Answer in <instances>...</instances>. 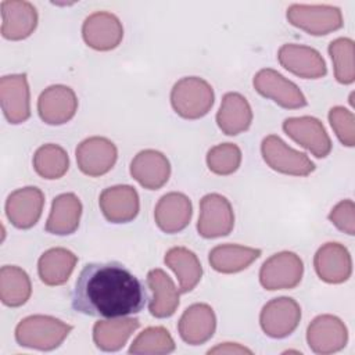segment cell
Listing matches in <instances>:
<instances>
[{"mask_svg": "<svg viewBox=\"0 0 355 355\" xmlns=\"http://www.w3.org/2000/svg\"><path fill=\"white\" fill-rule=\"evenodd\" d=\"M241 164V150L234 143H220L207 153L208 169L219 176L234 173Z\"/></svg>", "mask_w": 355, "mask_h": 355, "instance_id": "35", "label": "cell"}, {"mask_svg": "<svg viewBox=\"0 0 355 355\" xmlns=\"http://www.w3.org/2000/svg\"><path fill=\"white\" fill-rule=\"evenodd\" d=\"M234 226V212L229 200L218 193H209L200 200L197 232L204 239L227 236Z\"/></svg>", "mask_w": 355, "mask_h": 355, "instance_id": "7", "label": "cell"}, {"mask_svg": "<svg viewBox=\"0 0 355 355\" xmlns=\"http://www.w3.org/2000/svg\"><path fill=\"white\" fill-rule=\"evenodd\" d=\"M147 286L153 293L148 302V311L158 319L172 316L179 306V294L173 280L162 269H151L147 273Z\"/></svg>", "mask_w": 355, "mask_h": 355, "instance_id": "24", "label": "cell"}, {"mask_svg": "<svg viewBox=\"0 0 355 355\" xmlns=\"http://www.w3.org/2000/svg\"><path fill=\"white\" fill-rule=\"evenodd\" d=\"M98 205L104 218L111 223H128L137 216L140 209L139 194L129 184L104 189L100 194Z\"/></svg>", "mask_w": 355, "mask_h": 355, "instance_id": "18", "label": "cell"}, {"mask_svg": "<svg viewBox=\"0 0 355 355\" xmlns=\"http://www.w3.org/2000/svg\"><path fill=\"white\" fill-rule=\"evenodd\" d=\"M150 300L144 283L119 262L83 266L72 290V308L87 316L122 318L139 313Z\"/></svg>", "mask_w": 355, "mask_h": 355, "instance_id": "1", "label": "cell"}, {"mask_svg": "<svg viewBox=\"0 0 355 355\" xmlns=\"http://www.w3.org/2000/svg\"><path fill=\"white\" fill-rule=\"evenodd\" d=\"M283 130L290 139L318 158H324L331 151V140L323 123L315 116L304 115L287 118L283 122Z\"/></svg>", "mask_w": 355, "mask_h": 355, "instance_id": "12", "label": "cell"}, {"mask_svg": "<svg viewBox=\"0 0 355 355\" xmlns=\"http://www.w3.org/2000/svg\"><path fill=\"white\" fill-rule=\"evenodd\" d=\"M44 194L35 186L14 190L6 201V215L17 229H31L42 216Z\"/></svg>", "mask_w": 355, "mask_h": 355, "instance_id": "16", "label": "cell"}, {"mask_svg": "<svg viewBox=\"0 0 355 355\" xmlns=\"http://www.w3.org/2000/svg\"><path fill=\"white\" fill-rule=\"evenodd\" d=\"M329 122L338 140L347 146H355V116L345 107L336 105L329 111Z\"/></svg>", "mask_w": 355, "mask_h": 355, "instance_id": "36", "label": "cell"}, {"mask_svg": "<svg viewBox=\"0 0 355 355\" xmlns=\"http://www.w3.org/2000/svg\"><path fill=\"white\" fill-rule=\"evenodd\" d=\"M78 110L75 92L65 85H51L37 98V112L47 125H64L71 121Z\"/></svg>", "mask_w": 355, "mask_h": 355, "instance_id": "15", "label": "cell"}, {"mask_svg": "<svg viewBox=\"0 0 355 355\" xmlns=\"http://www.w3.org/2000/svg\"><path fill=\"white\" fill-rule=\"evenodd\" d=\"M261 257V250L240 244H219L208 254L209 265L219 273H237Z\"/></svg>", "mask_w": 355, "mask_h": 355, "instance_id": "29", "label": "cell"}, {"mask_svg": "<svg viewBox=\"0 0 355 355\" xmlns=\"http://www.w3.org/2000/svg\"><path fill=\"white\" fill-rule=\"evenodd\" d=\"M348 341L344 322L330 313L316 316L306 329V343L315 354H334L341 351Z\"/></svg>", "mask_w": 355, "mask_h": 355, "instance_id": "11", "label": "cell"}, {"mask_svg": "<svg viewBox=\"0 0 355 355\" xmlns=\"http://www.w3.org/2000/svg\"><path fill=\"white\" fill-rule=\"evenodd\" d=\"M164 262L179 280V291H191L201 280L202 266L197 255L186 247H172L166 251Z\"/></svg>", "mask_w": 355, "mask_h": 355, "instance_id": "30", "label": "cell"}, {"mask_svg": "<svg viewBox=\"0 0 355 355\" xmlns=\"http://www.w3.org/2000/svg\"><path fill=\"white\" fill-rule=\"evenodd\" d=\"M1 8V35L7 40H24L37 26L35 6L24 0H4Z\"/></svg>", "mask_w": 355, "mask_h": 355, "instance_id": "20", "label": "cell"}, {"mask_svg": "<svg viewBox=\"0 0 355 355\" xmlns=\"http://www.w3.org/2000/svg\"><path fill=\"white\" fill-rule=\"evenodd\" d=\"M261 153L266 165L279 173L308 176L315 171V164L305 153L291 148L276 135H269L262 140Z\"/></svg>", "mask_w": 355, "mask_h": 355, "instance_id": "6", "label": "cell"}, {"mask_svg": "<svg viewBox=\"0 0 355 355\" xmlns=\"http://www.w3.org/2000/svg\"><path fill=\"white\" fill-rule=\"evenodd\" d=\"M208 354H252V351L237 343H223L208 349Z\"/></svg>", "mask_w": 355, "mask_h": 355, "instance_id": "38", "label": "cell"}, {"mask_svg": "<svg viewBox=\"0 0 355 355\" xmlns=\"http://www.w3.org/2000/svg\"><path fill=\"white\" fill-rule=\"evenodd\" d=\"M78 262V257L62 247L44 251L37 261V273L47 286H61L67 283Z\"/></svg>", "mask_w": 355, "mask_h": 355, "instance_id": "28", "label": "cell"}, {"mask_svg": "<svg viewBox=\"0 0 355 355\" xmlns=\"http://www.w3.org/2000/svg\"><path fill=\"white\" fill-rule=\"evenodd\" d=\"M175 348V341L165 327L151 326L139 333L130 344L129 352L135 355H164L173 352Z\"/></svg>", "mask_w": 355, "mask_h": 355, "instance_id": "33", "label": "cell"}, {"mask_svg": "<svg viewBox=\"0 0 355 355\" xmlns=\"http://www.w3.org/2000/svg\"><path fill=\"white\" fill-rule=\"evenodd\" d=\"M252 122V110L247 98L236 92H229L222 97L216 114L219 129L227 136H236L245 132Z\"/></svg>", "mask_w": 355, "mask_h": 355, "instance_id": "25", "label": "cell"}, {"mask_svg": "<svg viewBox=\"0 0 355 355\" xmlns=\"http://www.w3.org/2000/svg\"><path fill=\"white\" fill-rule=\"evenodd\" d=\"M215 94L212 86L198 76L179 79L171 90L173 111L184 119H200L214 105Z\"/></svg>", "mask_w": 355, "mask_h": 355, "instance_id": "3", "label": "cell"}, {"mask_svg": "<svg viewBox=\"0 0 355 355\" xmlns=\"http://www.w3.org/2000/svg\"><path fill=\"white\" fill-rule=\"evenodd\" d=\"M69 168V158L67 151L58 144H43L33 155L35 172L47 180L62 178Z\"/></svg>", "mask_w": 355, "mask_h": 355, "instance_id": "32", "label": "cell"}, {"mask_svg": "<svg viewBox=\"0 0 355 355\" xmlns=\"http://www.w3.org/2000/svg\"><path fill=\"white\" fill-rule=\"evenodd\" d=\"M216 316L214 309L204 302L190 305L178 322L180 338L189 345H201L215 333Z\"/></svg>", "mask_w": 355, "mask_h": 355, "instance_id": "21", "label": "cell"}, {"mask_svg": "<svg viewBox=\"0 0 355 355\" xmlns=\"http://www.w3.org/2000/svg\"><path fill=\"white\" fill-rule=\"evenodd\" d=\"M304 273L301 258L291 251L269 257L259 269V283L265 290H290L300 284Z\"/></svg>", "mask_w": 355, "mask_h": 355, "instance_id": "5", "label": "cell"}, {"mask_svg": "<svg viewBox=\"0 0 355 355\" xmlns=\"http://www.w3.org/2000/svg\"><path fill=\"white\" fill-rule=\"evenodd\" d=\"M32 294L28 273L15 265H4L0 269V300L4 305L17 308L24 305Z\"/></svg>", "mask_w": 355, "mask_h": 355, "instance_id": "31", "label": "cell"}, {"mask_svg": "<svg viewBox=\"0 0 355 355\" xmlns=\"http://www.w3.org/2000/svg\"><path fill=\"white\" fill-rule=\"evenodd\" d=\"M277 60L283 68L304 79H319L327 73L323 57L309 46L286 43L279 49Z\"/></svg>", "mask_w": 355, "mask_h": 355, "instance_id": "17", "label": "cell"}, {"mask_svg": "<svg viewBox=\"0 0 355 355\" xmlns=\"http://www.w3.org/2000/svg\"><path fill=\"white\" fill-rule=\"evenodd\" d=\"M288 22L313 36H323L343 26L338 7L327 4H291L287 8Z\"/></svg>", "mask_w": 355, "mask_h": 355, "instance_id": "4", "label": "cell"}, {"mask_svg": "<svg viewBox=\"0 0 355 355\" xmlns=\"http://www.w3.org/2000/svg\"><path fill=\"white\" fill-rule=\"evenodd\" d=\"M0 104L6 119L12 125L22 123L31 116L29 85L25 73L1 76Z\"/></svg>", "mask_w": 355, "mask_h": 355, "instance_id": "14", "label": "cell"}, {"mask_svg": "<svg viewBox=\"0 0 355 355\" xmlns=\"http://www.w3.org/2000/svg\"><path fill=\"white\" fill-rule=\"evenodd\" d=\"M82 36L90 49L110 51L118 47L122 42L123 26L115 14L96 11L83 21Z\"/></svg>", "mask_w": 355, "mask_h": 355, "instance_id": "13", "label": "cell"}, {"mask_svg": "<svg viewBox=\"0 0 355 355\" xmlns=\"http://www.w3.org/2000/svg\"><path fill=\"white\" fill-rule=\"evenodd\" d=\"M130 175L144 189L158 190L169 180L171 164L161 151L147 148L132 159Z\"/></svg>", "mask_w": 355, "mask_h": 355, "instance_id": "23", "label": "cell"}, {"mask_svg": "<svg viewBox=\"0 0 355 355\" xmlns=\"http://www.w3.org/2000/svg\"><path fill=\"white\" fill-rule=\"evenodd\" d=\"M140 326L136 318H111L98 320L93 326V341L96 347L105 352H114L123 348L129 337Z\"/></svg>", "mask_w": 355, "mask_h": 355, "instance_id": "27", "label": "cell"}, {"mask_svg": "<svg viewBox=\"0 0 355 355\" xmlns=\"http://www.w3.org/2000/svg\"><path fill=\"white\" fill-rule=\"evenodd\" d=\"M72 326L50 315H31L15 327V340L21 347L51 351L58 348L71 333Z\"/></svg>", "mask_w": 355, "mask_h": 355, "instance_id": "2", "label": "cell"}, {"mask_svg": "<svg viewBox=\"0 0 355 355\" xmlns=\"http://www.w3.org/2000/svg\"><path fill=\"white\" fill-rule=\"evenodd\" d=\"M313 266L319 279L329 284L344 283L352 273L349 251L336 241L326 243L316 251Z\"/></svg>", "mask_w": 355, "mask_h": 355, "instance_id": "19", "label": "cell"}, {"mask_svg": "<svg viewBox=\"0 0 355 355\" xmlns=\"http://www.w3.org/2000/svg\"><path fill=\"white\" fill-rule=\"evenodd\" d=\"M75 157L82 173L97 178L112 169L118 158V150L110 139L92 136L78 144Z\"/></svg>", "mask_w": 355, "mask_h": 355, "instance_id": "10", "label": "cell"}, {"mask_svg": "<svg viewBox=\"0 0 355 355\" xmlns=\"http://www.w3.org/2000/svg\"><path fill=\"white\" fill-rule=\"evenodd\" d=\"M329 54L334 67V76L338 83L351 85L355 80L354 54L355 44L349 37L334 39L329 44Z\"/></svg>", "mask_w": 355, "mask_h": 355, "instance_id": "34", "label": "cell"}, {"mask_svg": "<svg viewBox=\"0 0 355 355\" xmlns=\"http://www.w3.org/2000/svg\"><path fill=\"white\" fill-rule=\"evenodd\" d=\"M82 202L73 193H62L53 200L46 232L57 236L72 234L79 227Z\"/></svg>", "mask_w": 355, "mask_h": 355, "instance_id": "26", "label": "cell"}, {"mask_svg": "<svg viewBox=\"0 0 355 355\" xmlns=\"http://www.w3.org/2000/svg\"><path fill=\"white\" fill-rule=\"evenodd\" d=\"M301 320V308L294 298L277 297L268 301L261 313L259 324L263 333L272 338L290 336Z\"/></svg>", "mask_w": 355, "mask_h": 355, "instance_id": "8", "label": "cell"}, {"mask_svg": "<svg viewBox=\"0 0 355 355\" xmlns=\"http://www.w3.org/2000/svg\"><path fill=\"white\" fill-rule=\"evenodd\" d=\"M329 220L341 232L354 236L355 234V204L352 200H343L336 204L330 214Z\"/></svg>", "mask_w": 355, "mask_h": 355, "instance_id": "37", "label": "cell"}, {"mask_svg": "<svg viewBox=\"0 0 355 355\" xmlns=\"http://www.w3.org/2000/svg\"><path fill=\"white\" fill-rule=\"evenodd\" d=\"M252 85L261 96L273 100L283 108L297 110L306 105V98L301 89L272 68L258 71L254 75Z\"/></svg>", "mask_w": 355, "mask_h": 355, "instance_id": "9", "label": "cell"}, {"mask_svg": "<svg viewBox=\"0 0 355 355\" xmlns=\"http://www.w3.org/2000/svg\"><path fill=\"white\" fill-rule=\"evenodd\" d=\"M193 207L190 198L179 191L164 194L154 209L157 226L168 234L179 233L187 227L191 220Z\"/></svg>", "mask_w": 355, "mask_h": 355, "instance_id": "22", "label": "cell"}]
</instances>
